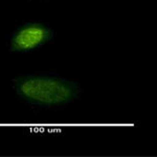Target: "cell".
Returning a JSON list of instances; mask_svg holds the SVG:
<instances>
[{
    "mask_svg": "<svg viewBox=\"0 0 157 157\" xmlns=\"http://www.w3.org/2000/svg\"><path fill=\"white\" fill-rule=\"evenodd\" d=\"M54 34L52 28L39 21L24 23L12 33L9 50L17 53L33 52L49 43Z\"/></svg>",
    "mask_w": 157,
    "mask_h": 157,
    "instance_id": "cell-2",
    "label": "cell"
},
{
    "mask_svg": "<svg viewBox=\"0 0 157 157\" xmlns=\"http://www.w3.org/2000/svg\"><path fill=\"white\" fill-rule=\"evenodd\" d=\"M16 94L31 105L61 108L78 100L82 89L76 81L48 73L21 75L12 81Z\"/></svg>",
    "mask_w": 157,
    "mask_h": 157,
    "instance_id": "cell-1",
    "label": "cell"
}]
</instances>
